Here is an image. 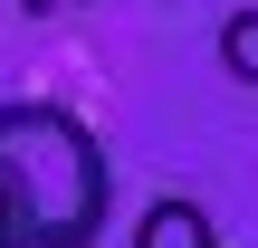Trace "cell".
<instances>
[{
	"mask_svg": "<svg viewBox=\"0 0 258 248\" xmlns=\"http://www.w3.org/2000/svg\"><path fill=\"white\" fill-rule=\"evenodd\" d=\"M0 182L29 220V248H96L115 210V162L86 115L48 96H0Z\"/></svg>",
	"mask_w": 258,
	"mask_h": 248,
	"instance_id": "1",
	"label": "cell"
},
{
	"mask_svg": "<svg viewBox=\"0 0 258 248\" xmlns=\"http://www.w3.org/2000/svg\"><path fill=\"white\" fill-rule=\"evenodd\" d=\"M134 248H220V220H211V201L163 191V201L134 210Z\"/></svg>",
	"mask_w": 258,
	"mask_h": 248,
	"instance_id": "2",
	"label": "cell"
},
{
	"mask_svg": "<svg viewBox=\"0 0 258 248\" xmlns=\"http://www.w3.org/2000/svg\"><path fill=\"white\" fill-rule=\"evenodd\" d=\"M211 57H220L230 86H258V10H230V19H220V48H211Z\"/></svg>",
	"mask_w": 258,
	"mask_h": 248,
	"instance_id": "3",
	"label": "cell"
},
{
	"mask_svg": "<svg viewBox=\"0 0 258 248\" xmlns=\"http://www.w3.org/2000/svg\"><path fill=\"white\" fill-rule=\"evenodd\" d=\"M0 248H29V220H19V201H10V182H0Z\"/></svg>",
	"mask_w": 258,
	"mask_h": 248,
	"instance_id": "4",
	"label": "cell"
},
{
	"mask_svg": "<svg viewBox=\"0 0 258 248\" xmlns=\"http://www.w3.org/2000/svg\"><path fill=\"white\" fill-rule=\"evenodd\" d=\"M86 0H19V19H77Z\"/></svg>",
	"mask_w": 258,
	"mask_h": 248,
	"instance_id": "5",
	"label": "cell"
}]
</instances>
